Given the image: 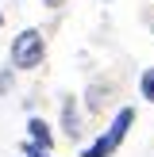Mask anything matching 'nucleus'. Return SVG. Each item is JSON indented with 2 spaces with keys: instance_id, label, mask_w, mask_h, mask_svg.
<instances>
[{
  "instance_id": "3",
  "label": "nucleus",
  "mask_w": 154,
  "mask_h": 157,
  "mask_svg": "<svg viewBox=\"0 0 154 157\" xmlns=\"http://www.w3.org/2000/svg\"><path fill=\"white\" fill-rule=\"evenodd\" d=\"M27 130H31V142H35V146H43V150H50L54 134H50V127H46L43 119H31V123H27Z\"/></svg>"
},
{
  "instance_id": "6",
  "label": "nucleus",
  "mask_w": 154,
  "mask_h": 157,
  "mask_svg": "<svg viewBox=\"0 0 154 157\" xmlns=\"http://www.w3.org/2000/svg\"><path fill=\"white\" fill-rule=\"evenodd\" d=\"M46 4H50V8H62V4H66V0H46Z\"/></svg>"
},
{
  "instance_id": "2",
  "label": "nucleus",
  "mask_w": 154,
  "mask_h": 157,
  "mask_svg": "<svg viewBox=\"0 0 154 157\" xmlns=\"http://www.w3.org/2000/svg\"><path fill=\"white\" fill-rule=\"evenodd\" d=\"M38 61H43V35L38 31H23L12 42V65L15 69H31Z\"/></svg>"
},
{
  "instance_id": "1",
  "label": "nucleus",
  "mask_w": 154,
  "mask_h": 157,
  "mask_svg": "<svg viewBox=\"0 0 154 157\" xmlns=\"http://www.w3.org/2000/svg\"><path fill=\"white\" fill-rule=\"evenodd\" d=\"M131 123H135V111H131V107H123V111L116 115V123L108 127V134L100 138L96 146H89V150H85L81 157H108V153L116 150V146L123 142V138H127V127H131Z\"/></svg>"
},
{
  "instance_id": "4",
  "label": "nucleus",
  "mask_w": 154,
  "mask_h": 157,
  "mask_svg": "<svg viewBox=\"0 0 154 157\" xmlns=\"http://www.w3.org/2000/svg\"><path fill=\"white\" fill-rule=\"evenodd\" d=\"M143 96L154 100V69H146V73H143Z\"/></svg>"
},
{
  "instance_id": "5",
  "label": "nucleus",
  "mask_w": 154,
  "mask_h": 157,
  "mask_svg": "<svg viewBox=\"0 0 154 157\" xmlns=\"http://www.w3.org/2000/svg\"><path fill=\"white\" fill-rule=\"evenodd\" d=\"M27 157H46V153H38V146H27Z\"/></svg>"
}]
</instances>
